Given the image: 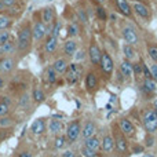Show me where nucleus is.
<instances>
[{"mask_svg": "<svg viewBox=\"0 0 157 157\" xmlns=\"http://www.w3.org/2000/svg\"><path fill=\"white\" fill-rule=\"evenodd\" d=\"M33 44V32H32V21L26 19L24 24L19 26L18 33H17V54L19 57H25L30 52Z\"/></svg>", "mask_w": 157, "mask_h": 157, "instance_id": "1", "label": "nucleus"}, {"mask_svg": "<svg viewBox=\"0 0 157 157\" xmlns=\"http://www.w3.org/2000/svg\"><path fill=\"white\" fill-rule=\"evenodd\" d=\"M112 135H113V139H114V149H116V152L121 156L127 155L128 150H130L128 138L121 131V128H120V125L117 121L112 123Z\"/></svg>", "mask_w": 157, "mask_h": 157, "instance_id": "2", "label": "nucleus"}, {"mask_svg": "<svg viewBox=\"0 0 157 157\" xmlns=\"http://www.w3.org/2000/svg\"><path fill=\"white\" fill-rule=\"evenodd\" d=\"M32 32H33V41L36 44L43 43L47 39V36H50L48 30H47V25L41 19L40 13H36L32 18Z\"/></svg>", "mask_w": 157, "mask_h": 157, "instance_id": "3", "label": "nucleus"}, {"mask_svg": "<svg viewBox=\"0 0 157 157\" xmlns=\"http://www.w3.org/2000/svg\"><path fill=\"white\" fill-rule=\"evenodd\" d=\"M98 68H99L103 80H106V81L110 80L112 76H113V72H114V62H113L112 55L109 54L106 50L102 51V58H101V62H99Z\"/></svg>", "mask_w": 157, "mask_h": 157, "instance_id": "4", "label": "nucleus"}, {"mask_svg": "<svg viewBox=\"0 0 157 157\" xmlns=\"http://www.w3.org/2000/svg\"><path fill=\"white\" fill-rule=\"evenodd\" d=\"M142 125H144L145 131L149 134L157 132V113L152 108H146L142 112Z\"/></svg>", "mask_w": 157, "mask_h": 157, "instance_id": "5", "label": "nucleus"}, {"mask_svg": "<svg viewBox=\"0 0 157 157\" xmlns=\"http://www.w3.org/2000/svg\"><path fill=\"white\" fill-rule=\"evenodd\" d=\"M121 36L125 43L131 44V46H138L139 44V36L136 33V29L130 22H123L121 24Z\"/></svg>", "mask_w": 157, "mask_h": 157, "instance_id": "6", "label": "nucleus"}, {"mask_svg": "<svg viewBox=\"0 0 157 157\" xmlns=\"http://www.w3.org/2000/svg\"><path fill=\"white\" fill-rule=\"evenodd\" d=\"M113 8L117 11L119 14H121L125 18H130L131 21H134V11H132V6L130 4L128 0H110Z\"/></svg>", "mask_w": 157, "mask_h": 157, "instance_id": "7", "label": "nucleus"}, {"mask_svg": "<svg viewBox=\"0 0 157 157\" xmlns=\"http://www.w3.org/2000/svg\"><path fill=\"white\" fill-rule=\"evenodd\" d=\"M84 72V68L83 65L77 62H73V63H69V68H68V72H66L65 77H66V81H68L69 86H73L76 84L78 80H80L81 75Z\"/></svg>", "mask_w": 157, "mask_h": 157, "instance_id": "8", "label": "nucleus"}, {"mask_svg": "<svg viewBox=\"0 0 157 157\" xmlns=\"http://www.w3.org/2000/svg\"><path fill=\"white\" fill-rule=\"evenodd\" d=\"M88 59H90V63H91L94 68L99 66V62H101V58H102V50L101 47L98 46L97 40L95 39H91L90 41V46H88Z\"/></svg>", "mask_w": 157, "mask_h": 157, "instance_id": "9", "label": "nucleus"}, {"mask_svg": "<svg viewBox=\"0 0 157 157\" xmlns=\"http://www.w3.org/2000/svg\"><path fill=\"white\" fill-rule=\"evenodd\" d=\"M81 123L80 120H72L68 125H66V138H68L69 144H75L78 138L81 136Z\"/></svg>", "mask_w": 157, "mask_h": 157, "instance_id": "10", "label": "nucleus"}, {"mask_svg": "<svg viewBox=\"0 0 157 157\" xmlns=\"http://www.w3.org/2000/svg\"><path fill=\"white\" fill-rule=\"evenodd\" d=\"M132 11L138 18L144 19L145 22H150V19H152V10L146 3L132 2Z\"/></svg>", "mask_w": 157, "mask_h": 157, "instance_id": "11", "label": "nucleus"}, {"mask_svg": "<svg viewBox=\"0 0 157 157\" xmlns=\"http://www.w3.org/2000/svg\"><path fill=\"white\" fill-rule=\"evenodd\" d=\"M84 84H86V90L90 92V94H94L95 91L99 87V77H98L97 72L94 71H88L86 75V80H84Z\"/></svg>", "mask_w": 157, "mask_h": 157, "instance_id": "12", "label": "nucleus"}, {"mask_svg": "<svg viewBox=\"0 0 157 157\" xmlns=\"http://www.w3.org/2000/svg\"><path fill=\"white\" fill-rule=\"evenodd\" d=\"M58 47H59V40H58L57 36H47V39L43 41V48L44 52H46L48 57H52L55 55V52L58 51Z\"/></svg>", "mask_w": 157, "mask_h": 157, "instance_id": "13", "label": "nucleus"}, {"mask_svg": "<svg viewBox=\"0 0 157 157\" xmlns=\"http://www.w3.org/2000/svg\"><path fill=\"white\" fill-rule=\"evenodd\" d=\"M119 125H120V128H121L123 132L125 134L127 138H134V136L136 135L135 125L132 124V121H131L128 117H121V119L119 120Z\"/></svg>", "mask_w": 157, "mask_h": 157, "instance_id": "14", "label": "nucleus"}, {"mask_svg": "<svg viewBox=\"0 0 157 157\" xmlns=\"http://www.w3.org/2000/svg\"><path fill=\"white\" fill-rule=\"evenodd\" d=\"M46 128H47L46 119H44V117H39V119H36L35 121L32 123V125H30V134L35 136H40L46 132Z\"/></svg>", "mask_w": 157, "mask_h": 157, "instance_id": "15", "label": "nucleus"}, {"mask_svg": "<svg viewBox=\"0 0 157 157\" xmlns=\"http://www.w3.org/2000/svg\"><path fill=\"white\" fill-rule=\"evenodd\" d=\"M15 69V59L10 55H6L0 59V73L2 75H10Z\"/></svg>", "mask_w": 157, "mask_h": 157, "instance_id": "16", "label": "nucleus"}, {"mask_svg": "<svg viewBox=\"0 0 157 157\" xmlns=\"http://www.w3.org/2000/svg\"><path fill=\"white\" fill-rule=\"evenodd\" d=\"M52 68H54V71L57 72L59 76H65L66 72H68V68H69V61L66 57H61V58H57V59L52 62Z\"/></svg>", "mask_w": 157, "mask_h": 157, "instance_id": "17", "label": "nucleus"}, {"mask_svg": "<svg viewBox=\"0 0 157 157\" xmlns=\"http://www.w3.org/2000/svg\"><path fill=\"white\" fill-rule=\"evenodd\" d=\"M101 150L103 153H110L114 150V139L112 134H105L101 139Z\"/></svg>", "mask_w": 157, "mask_h": 157, "instance_id": "18", "label": "nucleus"}, {"mask_svg": "<svg viewBox=\"0 0 157 157\" xmlns=\"http://www.w3.org/2000/svg\"><path fill=\"white\" fill-rule=\"evenodd\" d=\"M63 55H65L66 58H73L75 54H76L77 51V41L75 40V39H69V40H66L65 43H63Z\"/></svg>", "mask_w": 157, "mask_h": 157, "instance_id": "19", "label": "nucleus"}, {"mask_svg": "<svg viewBox=\"0 0 157 157\" xmlns=\"http://www.w3.org/2000/svg\"><path fill=\"white\" fill-rule=\"evenodd\" d=\"M95 132H97V124L92 120H87L84 123V125L81 127V138H83V141L90 138V136L95 135Z\"/></svg>", "mask_w": 157, "mask_h": 157, "instance_id": "20", "label": "nucleus"}, {"mask_svg": "<svg viewBox=\"0 0 157 157\" xmlns=\"http://www.w3.org/2000/svg\"><path fill=\"white\" fill-rule=\"evenodd\" d=\"M66 130L65 124H63V121H61V120H57V119H51L48 123V132L51 134V135H59V134H62V131Z\"/></svg>", "mask_w": 157, "mask_h": 157, "instance_id": "21", "label": "nucleus"}, {"mask_svg": "<svg viewBox=\"0 0 157 157\" xmlns=\"http://www.w3.org/2000/svg\"><path fill=\"white\" fill-rule=\"evenodd\" d=\"M120 72H121L123 76L125 77V80H131V78L134 77V63H131V61L125 58V59L120 63Z\"/></svg>", "mask_w": 157, "mask_h": 157, "instance_id": "22", "label": "nucleus"}, {"mask_svg": "<svg viewBox=\"0 0 157 157\" xmlns=\"http://www.w3.org/2000/svg\"><path fill=\"white\" fill-rule=\"evenodd\" d=\"M32 94H29V91H24L18 98V106L24 110H29L32 108Z\"/></svg>", "mask_w": 157, "mask_h": 157, "instance_id": "23", "label": "nucleus"}, {"mask_svg": "<svg viewBox=\"0 0 157 157\" xmlns=\"http://www.w3.org/2000/svg\"><path fill=\"white\" fill-rule=\"evenodd\" d=\"M41 19L46 25H51L55 21V8L54 7H46L41 11Z\"/></svg>", "mask_w": 157, "mask_h": 157, "instance_id": "24", "label": "nucleus"}, {"mask_svg": "<svg viewBox=\"0 0 157 157\" xmlns=\"http://www.w3.org/2000/svg\"><path fill=\"white\" fill-rule=\"evenodd\" d=\"M32 98L36 105H40V103H43L46 101V94H44V91L39 86H35L32 90Z\"/></svg>", "mask_w": 157, "mask_h": 157, "instance_id": "25", "label": "nucleus"}, {"mask_svg": "<svg viewBox=\"0 0 157 157\" xmlns=\"http://www.w3.org/2000/svg\"><path fill=\"white\" fill-rule=\"evenodd\" d=\"M84 145H86L87 147H90V149L95 150V152H99L101 150V139L98 138L97 135H92V136H90V138L84 139Z\"/></svg>", "mask_w": 157, "mask_h": 157, "instance_id": "26", "label": "nucleus"}, {"mask_svg": "<svg viewBox=\"0 0 157 157\" xmlns=\"http://www.w3.org/2000/svg\"><path fill=\"white\" fill-rule=\"evenodd\" d=\"M15 51H17V46L13 40L7 41V43H4V44H0V55H3V57L10 55Z\"/></svg>", "mask_w": 157, "mask_h": 157, "instance_id": "27", "label": "nucleus"}, {"mask_svg": "<svg viewBox=\"0 0 157 157\" xmlns=\"http://www.w3.org/2000/svg\"><path fill=\"white\" fill-rule=\"evenodd\" d=\"M68 138H66V135H62V134H59V135H55L54 136V149L57 150H62L66 147V145H68Z\"/></svg>", "mask_w": 157, "mask_h": 157, "instance_id": "28", "label": "nucleus"}, {"mask_svg": "<svg viewBox=\"0 0 157 157\" xmlns=\"http://www.w3.org/2000/svg\"><path fill=\"white\" fill-rule=\"evenodd\" d=\"M142 88L147 92V94H153L157 91V81L153 78H145L142 83Z\"/></svg>", "mask_w": 157, "mask_h": 157, "instance_id": "29", "label": "nucleus"}, {"mask_svg": "<svg viewBox=\"0 0 157 157\" xmlns=\"http://www.w3.org/2000/svg\"><path fill=\"white\" fill-rule=\"evenodd\" d=\"M44 76H46L47 83L52 86V84H55L58 81V76H59V75H58L57 72L54 71V68H52V66H48V68L46 69V73H44Z\"/></svg>", "mask_w": 157, "mask_h": 157, "instance_id": "30", "label": "nucleus"}, {"mask_svg": "<svg viewBox=\"0 0 157 157\" xmlns=\"http://www.w3.org/2000/svg\"><path fill=\"white\" fill-rule=\"evenodd\" d=\"M146 51H147V55H149L150 59L157 63V43L149 41V43L146 44Z\"/></svg>", "mask_w": 157, "mask_h": 157, "instance_id": "31", "label": "nucleus"}, {"mask_svg": "<svg viewBox=\"0 0 157 157\" xmlns=\"http://www.w3.org/2000/svg\"><path fill=\"white\" fill-rule=\"evenodd\" d=\"M123 54H124V57L127 58V59L131 61V59H134V58H135L136 52H135V50H134V46L125 43L124 46H123Z\"/></svg>", "mask_w": 157, "mask_h": 157, "instance_id": "32", "label": "nucleus"}, {"mask_svg": "<svg viewBox=\"0 0 157 157\" xmlns=\"http://www.w3.org/2000/svg\"><path fill=\"white\" fill-rule=\"evenodd\" d=\"M80 35V26L77 22H71L68 25V36L69 37H77Z\"/></svg>", "mask_w": 157, "mask_h": 157, "instance_id": "33", "label": "nucleus"}, {"mask_svg": "<svg viewBox=\"0 0 157 157\" xmlns=\"http://www.w3.org/2000/svg\"><path fill=\"white\" fill-rule=\"evenodd\" d=\"M80 155L83 156V157H97L98 156V152H95V150L87 147L86 145H83V146L80 147Z\"/></svg>", "mask_w": 157, "mask_h": 157, "instance_id": "34", "label": "nucleus"}, {"mask_svg": "<svg viewBox=\"0 0 157 157\" xmlns=\"http://www.w3.org/2000/svg\"><path fill=\"white\" fill-rule=\"evenodd\" d=\"M13 25V21L8 17H0V30H7Z\"/></svg>", "mask_w": 157, "mask_h": 157, "instance_id": "35", "label": "nucleus"}, {"mask_svg": "<svg viewBox=\"0 0 157 157\" xmlns=\"http://www.w3.org/2000/svg\"><path fill=\"white\" fill-rule=\"evenodd\" d=\"M95 13H97V17L101 19V21H108V13H106V10L102 7V6H97Z\"/></svg>", "mask_w": 157, "mask_h": 157, "instance_id": "36", "label": "nucleus"}, {"mask_svg": "<svg viewBox=\"0 0 157 157\" xmlns=\"http://www.w3.org/2000/svg\"><path fill=\"white\" fill-rule=\"evenodd\" d=\"M11 40V32L10 30H0V44H4Z\"/></svg>", "mask_w": 157, "mask_h": 157, "instance_id": "37", "label": "nucleus"}, {"mask_svg": "<svg viewBox=\"0 0 157 157\" xmlns=\"http://www.w3.org/2000/svg\"><path fill=\"white\" fill-rule=\"evenodd\" d=\"M142 63H144V61L134 63V76L138 77L141 75H144V66H142Z\"/></svg>", "mask_w": 157, "mask_h": 157, "instance_id": "38", "label": "nucleus"}, {"mask_svg": "<svg viewBox=\"0 0 157 157\" xmlns=\"http://www.w3.org/2000/svg\"><path fill=\"white\" fill-rule=\"evenodd\" d=\"M145 146L146 147H152L155 146V134H146V136H145Z\"/></svg>", "mask_w": 157, "mask_h": 157, "instance_id": "39", "label": "nucleus"}, {"mask_svg": "<svg viewBox=\"0 0 157 157\" xmlns=\"http://www.w3.org/2000/svg\"><path fill=\"white\" fill-rule=\"evenodd\" d=\"M76 14H77V17H78V19H80L81 24H87V22H88L87 14H86V11H84L83 8H77V10H76Z\"/></svg>", "mask_w": 157, "mask_h": 157, "instance_id": "40", "label": "nucleus"}, {"mask_svg": "<svg viewBox=\"0 0 157 157\" xmlns=\"http://www.w3.org/2000/svg\"><path fill=\"white\" fill-rule=\"evenodd\" d=\"M13 119L8 116H3L0 117V127H10V125H13Z\"/></svg>", "mask_w": 157, "mask_h": 157, "instance_id": "41", "label": "nucleus"}, {"mask_svg": "<svg viewBox=\"0 0 157 157\" xmlns=\"http://www.w3.org/2000/svg\"><path fill=\"white\" fill-rule=\"evenodd\" d=\"M10 108H11V106H8V105H6V103L0 102V117L8 116V113H10Z\"/></svg>", "mask_w": 157, "mask_h": 157, "instance_id": "42", "label": "nucleus"}, {"mask_svg": "<svg viewBox=\"0 0 157 157\" xmlns=\"http://www.w3.org/2000/svg\"><path fill=\"white\" fill-rule=\"evenodd\" d=\"M149 69H150V73H152L153 80L157 81V63H156V62H152V63L149 65Z\"/></svg>", "mask_w": 157, "mask_h": 157, "instance_id": "43", "label": "nucleus"}, {"mask_svg": "<svg viewBox=\"0 0 157 157\" xmlns=\"http://www.w3.org/2000/svg\"><path fill=\"white\" fill-rule=\"evenodd\" d=\"M0 102L6 103V105H8V106L13 105V99H11L10 97H7V95H3V97H0Z\"/></svg>", "mask_w": 157, "mask_h": 157, "instance_id": "44", "label": "nucleus"}, {"mask_svg": "<svg viewBox=\"0 0 157 157\" xmlns=\"http://www.w3.org/2000/svg\"><path fill=\"white\" fill-rule=\"evenodd\" d=\"M18 157H33V153L30 152L29 149H25V150H21L18 153Z\"/></svg>", "mask_w": 157, "mask_h": 157, "instance_id": "45", "label": "nucleus"}, {"mask_svg": "<svg viewBox=\"0 0 157 157\" xmlns=\"http://www.w3.org/2000/svg\"><path fill=\"white\" fill-rule=\"evenodd\" d=\"M75 58L78 61L84 59V58H86V51H84V50H78V51H76V54H75Z\"/></svg>", "mask_w": 157, "mask_h": 157, "instance_id": "46", "label": "nucleus"}, {"mask_svg": "<svg viewBox=\"0 0 157 157\" xmlns=\"http://www.w3.org/2000/svg\"><path fill=\"white\" fill-rule=\"evenodd\" d=\"M144 150H145L144 146H141V145H134L131 153H144Z\"/></svg>", "mask_w": 157, "mask_h": 157, "instance_id": "47", "label": "nucleus"}, {"mask_svg": "<svg viewBox=\"0 0 157 157\" xmlns=\"http://www.w3.org/2000/svg\"><path fill=\"white\" fill-rule=\"evenodd\" d=\"M61 157H76V153L73 152V150H63L62 155H61Z\"/></svg>", "mask_w": 157, "mask_h": 157, "instance_id": "48", "label": "nucleus"}, {"mask_svg": "<svg viewBox=\"0 0 157 157\" xmlns=\"http://www.w3.org/2000/svg\"><path fill=\"white\" fill-rule=\"evenodd\" d=\"M2 2H3V4H4L6 7H13L18 0H2Z\"/></svg>", "mask_w": 157, "mask_h": 157, "instance_id": "49", "label": "nucleus"}, {"mask_svg": "<svg viewBox=\"0 0 157 157\" xmlns=\"http://www.w3.org/2000/svg\"><path fill=\"white\" fill-rule=\"evenodd\" d=\"M4 84H6L4 78H3L2 76H0V90H2V88H4Z\"/></svg>", "mask_w": 157, "mask_h": 157, "instance_id": "50", "label": "nucleus"}, {"mask_svg": "<svg viewBox=\"0 0 157 157\" xmlns=\"http://www.w3.org/2000/svg\"><path fill=\"white\" fill-rule=\"evenodd\" d=\"M4 10H6V6L3 4V2L0 0V11H4Z\"/></svg>", "mask_w": 157, "mask_h": 157, "instance_id": "51", "label": "nucleus"}, {"mask_svg": "<svg viewBox=\"0 0 157 157\" xmlns=\"http://www.w3.org/2000/svg\"><path fill=\"white\" fill-rule=\"evenodd\" d=\"M152 105H153V109H156V110H157V98H156L155 101H153V103H152Z\"/></svg>", "mask_w": 157, "mask_h": 157, "instance_id": "52", "label": "nucleus"}, {"mask_svg": "<svg viewBox=\"0 0 157 157\" xmlns=\"http://www.w3.org/2000/svg\"><path fill=\"white\" fill-rule=\"evenodd\" d=\"M106 0H97V3H99V4H102V3H105Z\"/></svg>", "mask_w": 157, "mask_h": 157, "instance_id": "53", "label": "nucleus"}, {"mask_svg": "<svg viewBox=\"0 0 157 157\" xmlns=\"http://www.w3.org/2000/svg\"><path fill=\"white\" fill-rule=\"evenodd\" d=\"M131 2H142V3H146V0H131Z\"/></svg>", "mask_w": 157, "mask_h": 157, "instance_id": "54", "label": "nucleus"}, {"mask_svg": "<svg viewBox=\"0 0 157 157\" xmlns=\"http://www.w3.org/2000/svg\"><path fill=\"white\" fill-rule=\"evenodd\" d=\"M142 157H155V156H152V155H144Z\"/></svg>", "mask_w": 157, "mask_h": 157, "instance_id": "55", "label": "nucleus"}, {"mask_svg": "<svg viewBox=\"0 0 157 157\" xmlns=\"http://www.w3.org/2000/svg\"><path fill=\"white\" fill-rule=\"evenodd\" d=\"M50 157H61V156H57V155H52V156H50Z\"/></svg>", "mask_w": 157, "mask_h": 157, "instance_id": "56", "label": "nucleus"}, {"mask_svg": "<svg viewBox=\"0 0 157 157\" xmlns=\"http://www.w3.org/2000/svg\"><path fill=\"white\" fill-rule=\"evenodd\" d=\"M76 157H83V156H81V155H76Z\"/></svg>", "mask_w": 157, "mask_h": 157, "instance_id": "57", "label": "nucleus"}, {"mask_svg": "<svg viewBox=\"0 0 157 157\" xmlns=\"http://www.w3.org/2000/svg\"><path fill=\"white\" fill-rule=\"evenodd\" d=\"M97 157H98V156H97Z\"/></svg>", "mask_w": 157, "mask_h": 157, "instance_id": "58", "label": "nucleus"}]
</instances>
